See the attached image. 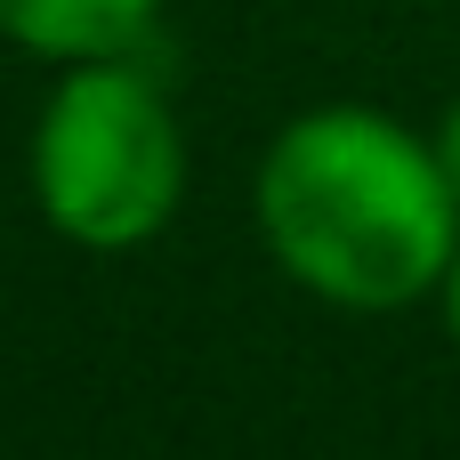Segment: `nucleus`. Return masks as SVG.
<instances>
[{"label":"nucleus","instance_id":"nucleus-1","mask_svg":"<svg viewBox=\"0 0 460 460\" xmlns=\"http://www.w3.org/2000/svg\"><path fill=\"white\" fill-rule=\"evenodd\" d=\"M259 234L275 267L348 315H396L445 291L460 251V186L437 137L372 105H315L259 154Z\"/></svg>","mask_w":460,"mask_h":460},{"label":"nucleus","instance_id":"nucleus-2","mask_svg":"<svg viewBox=\"0 0 460 460\" xmlns=\"http://www.w3.org/2000/svg\"><path fill=\"white\" fill-rule=\"evenodd\" d=\"M32 202L73 251H137L186 202V129L162 81L121 57H73L32 121Z\"/></svg>","mask_w":460,"mask_h":460},{"label":"nucleus","instance_id":"nucleus-3","mask_svg":"<svg viewBox=\"0 0 460 460\" xmlns=\"http://www.w3.org/2000/svg\"><path fill=\"white\" fill-rule=\"evenodd\" d=\"M154 16H162V0H0V40L73 65V57L137 49Z\"/></svg>","mask_w":460,"mask_h":460},{"label":"nucleus","instance_id":"nucleus-4","mask_svg":"<svg viewBox=\"0 0 460 460\" xmlns=\"http://www.w3.org/2000/svg\"><path fill=\"white\" fill-rule=\"evenodd\" d=\"M437 154H445V178L460 186V97L445 105V121H437Z\"/></svg>","mask_w":460,"mask_h":460},{"label":"nucleus","instance_id":"nucleus-5","mask_svg":"<svg viewBox=\"0 0 460 460\" xmlns=\"http://www.w3.org/2000/svg\"><path fill=\"white\" fill-rule=\"evenodd\" d=\"M437 307H445V332H453V348H460V251H453V267H445V291H437Z\"/></svg>","mask_w":460,"mask_h":460}]
</instances>
